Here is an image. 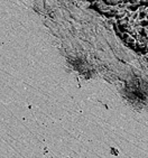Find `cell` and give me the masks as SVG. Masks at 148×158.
<instances>
[{
  "mask_svg": "<svg viewBox=\"0 0 148 158\" xmlns=\"http://www.w3.org/2000/svg\"><path fill=\"white\" fill-rule=\"evenodd\" d=\"M102 1L109 7H116L120 4V0H102Z\"/></svg>",
  "mask_w": 148,
  "mask_h": 158,
  "instance_id": "obj_1",
  "label": "cell"
},
{
  "mask_svg": "<svg viewBox=\"0 0 148 158\" xmlns=\"http://www.w3.org/2000/svg\"><path fill=\"white\" fill-rule=\"evenodd\" d=\"M146 16H147V13H146L145 10H142V11H138V21L142 20V19H146Z\"/></svg>",
  "mask_w": 148,
  "mask_h": 158,
  "instance_id": "obj_2",
  "label": "cell"
},
{
  "mask_svg": "<svg viewBox=\"0 0 148 158\" xmlns=\"http://www.w3.org/2000/svg\"><path fill=\"white\" fill-rule=\"evenodd\" d=\"M140 0H129V4L130 5H139Z\"/></svg>",
  "mask_w": 148,
  "mask_h": 158,
  "instance_id": "obj_3",
  "label": "cell"
},
{
  "mask_svg": "<svg viewBox=\"0 0 148 158\" xmlns=\"http://www.w3.org/2000/svg\"><path fill=\"white\" fill-rule=\"evenodd\" d=\"M121 4H125V5H128L129 4V0H120Z\"/></svg>",
  "mask_w": 148,
  "mask_h": 158,
  "instance_id": "obj_4",
  "label": "cell"
}]
</instances>
